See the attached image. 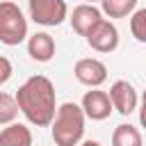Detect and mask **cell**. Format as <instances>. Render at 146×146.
<instances>
[{
	"label": "cell",
	"mask_w": 146,
	"mask_h": 146,
	"mask_svg": "<svg viewBox=\"0 0 146 146\" xmlns=\"http://www.w3.org/2000/svg\"><path fill=\"white\" fill-rule=\"evenodd\" d=\"M73 75L78 78V82L96 89V87H100L107 80V66L100 59H96V57H82V59L75 62Z\"/></svg>",
	"instance_id": "obj_5"
},
{
	"label": "cell",
	"mask_w": 146,
	"mask_h": 146,
	"mask_svg": "<svg viewBox=\"0 0 146 146\" xmlns=\"http://www.w3.org/2000/svg\"><path fill=\"white\" fill-rule=\"evenodd\" d=\"M18 112L25 114V119L36 125V128H46L50 125L55 110H57V96H55V84L50 82V78L46 75H32L27 78L16 96H14Z\"/></svg>",
	"instance_id": "obj_1"
},
{
	"label": "cell",
	"mask_w": 146,
	"mask_h": 146,
	"mask_svg": "<svg viewBox=\"0 0 146 146\" xmlns=\"http://www.w3.org/2000/svg\"><path fill=\"white\" fill-rule=\"evenodd\" d=\"M27 36V18L11 0H0V41L5 46H18Z\"/></svg>",
	"instance_id": "obj_3"
},
{
	"label": "cell",
	"mask_w": 146,
	"mask_h": 146,
	"mask_svg": "<svg viewBox=\"0 0 146 146\" xmlns=\"http://www.w3.org/2000/svg\"><path fill=\"white\" fill-rule=\"evenodd\" d=\"M80 107H82L84 116L91 119V121H103V119H107V116L112 114L110 96H107V91H100L98 87L91 89V91H87V94L82 96V105H80Z\"/></svg>",
	"instance_id": "obj_8"
},
{
	"label": "cell",
	"mask_w": 146,
	"mask_h": 146,
	"mask_svg": "<svg viewBox=\"0 0 146 146\" xmlns=\"http://www.w3.org/2000/svg\"><path fill=\"white\" fill-rule=\"evenodd\" d=\"M100 5H103L100 14H105L110 18H125V16H130L135 11L137 0H103Z\"/></svg>",
	"instance_id": "obj_13"
},
{
	"label": "cell",
	"mask_w": 146,
	"mask_h": 146,
	"mask_svg": "<svg viewBox=\"0 0 146 146\" xmlns=\"http://www.w3.org/2000/svg\"><path fill=\"white\" fill-rule=\"evenodd\" d=\"M100 21H103L100 9L94 7V5H84V2L78 5V7L73 9V14H71V25H73V30H75L80 36H87Z\"/></svg>",
	"instance_id": "obj_9"
},
{
	"label": "cell",
	"mask_w": 146,
	"mask_h": 146,
	"mask_svg": "<svg viewBox=\"0 0 146 146\" xmlns=\"http://www.w3.org/2000/svg\"><path fill=\"white\" fill-rule=\"evenodd\" d=\"M94 2H103V0H84V5H94Z\"/></svg>",
	"instance_id": "obj_18"
},
{
	"label": "cell",
	"mask_w": 146,
	"mask_h": 146,
	"mask_svg": "<svg viewBox=\"0 0 146 146\" xmlns=\"http://www.w3.org/2000/svg\"><path fill=\"white\" fill-rule=\"evenodd\" d=\"M80 146H103V144H100V141H96V139H84Z\"/></svg>",
	"instance_id": "obj_17"
},
{
	"label": "cell",
	"mask_w": 146,
	"mask_h": 146,
	"mask_svg": "<svg viewBox=\"0 0 146 146\" xmlns=\"http://www.w3.org/2000/svg\"><path fill=\"white\" fill-rule=\"evenodd\" d=\"M27 55L34 62H50L55 57V39L48 32H36L27 39Z\"/></svg>",
	"instance_id": "obj_10"
},
{
	"label": "cell",
	"mask_w": 146,
	"mask_h": 146,
	"mask_svg": "<svg viewBox=\"0 0 146 146\" xmlns=\"http://www.w3.org/2000/svg\"><path fill=\"white\" fill-rule=\"evenodd\" d=\"M0 146H32V132L23 123H7L0 132Z\"/></svg>",
	"instance_id": "obj_11"
},
{
	"label": "cell",
	"mask_w": 146,
	"mask_h": 146,
	"mask_svg": "<svg viewBox=\"0 0 146 146\" xmlns=\"http://www.w3.org/2000/svg\"><path fill=\"white\" fill-rule=\"evenodd\" d=\"M130 32L137 41H146V9H135L130 18Z\"/></svg>",
	"instance_id": "obj_15"
},
{
	"label": "cell",
	"mask_w": 146,
	"mask_h": 146,
	"mask_svg": "<svg viewBox=\"0 0 146 146\" xmlns=\"http://www.w3.org/2000/svg\"><path fill=\"white\" fill-rule=\"evenodd\" d=\"M16 116H18V105L14 96L0 91V123H14Z\"/></svg>",
	"instance_id": "obj_14"
},
{
	"label": "cell",
	"mask_w": 146,
	"mask_h": 146,
	"mask_svg": "<svg viewBox=\"0 0 146 146\" xmlns=\"http://www.w3.org/2000/svg\"><path fill=\"white\" fill-rule=\"evenodd\" d=\"M110 103H112V110L121 112V114H132L137 110V91L135 87L128 82V80H116L112 87H110Z\"/></svg>",
	"instance_id": "obj_7"
},
{
	"label": "cell",
	"mask_w": 146,
	"mask_h": 146,
	"mask_svg": "<svg viewBox=\"0 0 146 146\" xmlns=\"http://www.w3.org/2000/svg\"><path fill=\"white\" fill-rule=\"evenodd\" d=\"M87 43L96 50V52H114L119 46V30L112 21H100L87 36Z\"/></svg>",
	"instance_id": "obj_6"
},
{
	"label": "cell",
	"mask_w": 146,
	"mask_h": 146,
	"mask_svg": "<svg viewBox=\"0 0 146 146\" xmlns=\"http://www.w3.org/2000/svg\"><path fill=\"white\" fill-rule=\"evenodd\" d=\"M52 141L57 146H78L84 135V112L75 103H62L52 116Z\"/></svg>",
	"instance_id": "obj_2"
},
{
	"label": "cell",
	"mask_w": 146,
	"mask_h": 146,
	"mask_svg": "<svg viewBox=\"0 0 146 146\" xmlns=\"http://www.w3.org/2000/svg\"><path fill=\"white\" fill-rule=\"evenodd\" d=\"M112 146H144V139L135 125L119 123L112 132Z\"/></svg>",
	"instance_id": "obj_12"
},
{
	"label": "cell",
	"mask_w": 146,
	"mask_h": 146,
	"mask_svg": "<svg viewBox=\"0 0 146 146\" xmlns=\"http://www.w3.org/2000/svg\"><path fill=\"white\" fill-rule=\"evenodd\" d=\"M11 73H14L11 62H9L7 57H2V55H0V84H5V82L11 78Z\"/></svg>",
	"instance_id": "obj_16"
},
{
	"label": "cell",
	"mask_w": 146,
	"mask_h": 146,
	"mask_svg": "<svg viewBox=\"0 0 146 146\" xmlns=\"http://www.w3.org/2000/svg\"><path fill=\"white\" fill-rule=\"evenodd\" d=\"M27 9L30 18L46 27H55L68 16V5L64 0H27Z\"/></svg>",
	"instance_id": "obj_4"
}]
</instances>
